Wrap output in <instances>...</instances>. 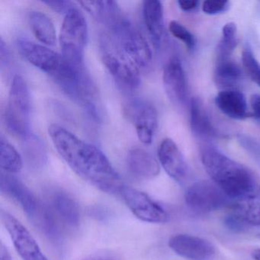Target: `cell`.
I'll list each match as a JSON object with an SVG mask.
<instances>
[{
  "mask_svg": "<svg viewBox=\"0 0 260 260\" xmlns=\"http://www.w3.org/2000/svg\"><path fill=\"white\" fill-rule=\"evenodd\" d=\"M83 260H120V258L118 255L111 252H103L91 255Z\"/></svg>",
  "mask_w": 260,
  "mask_h": 260,
  "instance_id": "cell-37",
  "label": "cell"
},
{
  "mask_svg": "<svg viewBox=\"0 0 260 260\" xmlns=\"http://www.w3.org/2000/svg\"><path fill=\"white\" fill-rule=\"evenodd\" d=\"M170 33L184 43L189 50L194 49L196 40L194 36L184 25L176 21H172L169 25Z\"/></svg>",
  "mask_w": 260,
  "mask_h": 260,
  "instance_id": "cell-31",
  "label": "cell"
},
{
  "mask_svg": "<svg viewBox=\"0 0 260 260\" xmlns=\"http://www.w3.org/2000/svg\"><path fill=\"white\" fill-rule=\"evenodd\" d=\"M111 29L114 43L138 69L150 66L152 62L150 45L136 27L121 19L111 26Z\"/></svg>",
  "mask_w": 260,
  "mask_h": 260,
  "instance_id": "cell-5",
  "label": "cell"
},
{
  "mask_svg": "<svg viewBox=\"0 0 260 260\" xmlns=\"http://www.w3.org/2000/svg\"><path fill=\"white\" fill-rule=\"evenodd\" d=\"M252 256L255 260H260V249L252 251Z\"/></svg>",
  "mask_w": 260,
  "mask_h": 260,
  "instance_id": "cell-39",
  "label": "cell"
},
{
  "mask_svg": "<svg viewBox=\"0 0 260 260\" xmlns=\"http://www.w3.org/2000/svg\"><path fill=\"white\" fill-rule=\"evenodd\" d=\"M164 89L173 104H185L188 98L186 77L181 60L173 57L166 64L162 74Z\"/></svg>",
  "mask_w": 260,
  "mask_h": 260,
  "instance_id": "cell-14",
  "label": "cell"
},
{
  "mask_svg": "<svg viewBox=\"0 0 260 260\" xmlns=\"http://www.w3.org/2000/svg\"><path fill=\"white\" fill-rule=\"evenodd\" d=\"M0 260H13L10 251L3 243H1V249H0Z\"/></svg>",
  "mask_w": 260,
  "mask_h": 260,
  "instance_id": "cell-38",
  "label": "cell"
},
{
  "mask_svg": "<svg viewBox=\"0 0 260 260\" xmlns=\"http://www.w3.org/2000/svg\"><path fill=\"white\" fill-rule=\"evenodd\" d=\"M178 4L184 12H193L199 7V3L196 0H179Z\"/></svg>",
  "mask_w": 260,
  "mask_h": 260,
  "instance_id": "cell-35",
  "label": "cell"
},
{
  "mask_svg": "<svg viewBox=\"0 0 260 260\" xmlns=\"http://www.w3.org/2000/svg\"><path fill=\"white\" fill-rule=\"evenodd\" d=\"M102 45L103 63L118 83L128 89L139 87L141 77L138 67L120 51L112 39H104Z\"/></svg>",
  "mask_w": 260,
  "mask_h": 260,
  "instance_id": "cell-6",
  "label": "cell"
},
{
  "mask_svg": "<svg viewBox=\"0 0 260 260\" xmlns=\"http://www.w3.org/2000/svg\"><path fill=\"white\" fill-rule=\"evenodd\" d=\"M0 188L3 194L17 202L28 217L32 215L40 201L30 191L29 188L16 176L10 173H2Z\"/></svg>",
  "mask_w": 260,
  "mask_h": 260,
  "instance_id": "cell-15",
  "label": "cell"
},
{
  "mask_svg": "<svg viewBox=\"0 0 260 260\" xmlns=\"http://www.w3.org/2000/svg\"><path fill=\"white\" fill-rule=\"evenodd\" d=\"M224 224L234 234H241L252 238H260V226L248 223L228 214L224 218Z\"/></svg>",
  "mask_w": 260,
  "mask_h": 260,
  "instance_id": "cell-29",
  "label": "cell"
},
{
  "mask_svg": "<svg viewBox=\"0 0 260 260\" xmlns=\"http://www.w3.org/2000/svg\"><path fill=\"white\" fill-rule=\"evenodd\" d=\"M143 16L152 42L156 48L162 44L165 32L164 7L159 0H146L143 4Z\"/></svg>",
  "mask_w": 260,
  "mask_h": 260,
  "instance_id": "cell-20",
  "label": "cell"
},
{
  "mask_svg": "<svg viewBox=\"0 0 260 260\" xmlns=\"http://www.w3.org/2000/svg\"><path fill=\"white\" fill-rule=\"evenodd\" d=\"M25 151L28 164L33 168L39 169L45 165L47 160L46 152L44 146L39 140L35 136H29L25 138Z\"/></svg>",
  "mask_w": 260,
  "mask_h": 260,
  "instance_id": "cell-28",
  "label": "cell"
},
{
  "mask_svg": "<svg viewBox=\"0 0 260 260\" xmlns=\"http://www.w3.org/2000/svg\"><path fill=\"white\" fill-rule=\"evenodd\" d=\"M0 164L5 173L14 174L22 170L23 160L16 148L4 136L0 138Z\"/></svg>",
  "mask_w": 260,
  "mask_h": 260,
  "instance_id": "cell-26",
  "label": "cell"
},
{
  "mask_svg": "<svg viewBox=\"0 0 260 260\" xmlns=\"http://www.w3.org/2000/svg\"><path fill=\"white\" fill-rule=\"evenodd\" d=\"M169 246L177 255L189 260H207L216 252L214 245L208 240L188 234L173 236Z\"/></svg>",
  "mask_w": 260,
  "mask_h": 260,
  "instance_id": "cell-13",
  "label": "cell"
},
{
  "mask_svg": "<svg viewBox=\"0 0 260 260\" xmlns=\"http://www.w3.org/2000/svg\"><path fill=\"white\" fill-rule=\"evenodd\" d=\"M238 43L237 25L234 22L226 23L222 29V38L217 46V62L231 60L233 51Z\"/></svg>",
  "mask_w": 260,
  "mask_h": 260,
  "instance_id": "cell-27",
  "label": "cell"
},
{
  "mask_svg": "<svg viewBox=\"0 0 260 260\" xmlns=\"http://www.w3.org/2000/svg\"><path fill=\"white\" fill-rule=\"evenodd\" d=\"M159 162L166 173L174 180L182 182L187 174V165L182 152L170 138L161 142L158 149Z\"/></svg>",
  "mask_w": 260,
  "mask_h": 260,
  "instance_id": "cell-16",
  "label": "cell"
},
{
  "mask_svg": "<svg viewBox=\"0 0 260 260\" xmlns=\"http://www.w3.org/2000/svg\"><path fill=\"white\" fill-rule=\"evenodd\" d=\"M28 22L36 39L47 46H54L57 42L54 23L45 13L32 11L28 15Z\"/></svg>",
  "mask_w": 260,
  "mask_h": 260,
  "instance_id": "cell-22",
  "label": "cell"
},
{
  "mask_svg": "<svg viewBox=\"0 0 260 260\" xmlns=\"http://www.w3.org/2000/svg\"><path fill=\"white\" fill-rule=\"evenodd\" d=\"M215 104L222 113L236 120L246 119L250 116L246 97L237 89H224L215 97Z\"/></svg>",
  "mask_w": 260,
  "mask_h": 260,
  "instance_id": "cell-19",
  "label": "cell"
},
{
  "mask_svg": "<svg viewBox=\"0 0 260 260\" xmlns=\"http://www.w3.org/2000/svg\"><path fill=\"white\" fill-rule=\"evenodd\" d=\"M17 47L25 60L41 71L49 74L54 80L60 77L69 65L62 55L28 39L22 38L18 39Z\"/></svg>",
  "mask_w": 260,
  "mask_h": 260,
  "instance_id": "cell-8",
  "label": "cell"
},
{
  "mask_svg": "<svg viewBox=\"0 0 260 260\" xmlns=\"http://www.w3.org/2000/svg\"><path fill=\"white\" fill-rule=\"evenodd\" d=\"M79 4L94 18L112 26L121 20L120 10L115 1H80Z\"/></svg>",
  "mask_w": 260,
  "mask_h": 260,
  "instance_id": "cell-23",
  "label": "cell"
},
{
  "mask_svg": "<svg viewBox=\"0 0 260 260\" xmlns=\"http://www.w3.org/2000/svg\"><path fill=\"white\" fill-rule=\"evenodd\" d=\"M237 140L240 145L247 151L255 160L260 162V143L251 137L245 135H239Z\"/></svg>",
  "mask_w": 260,
  "mask_h": 260,
  "instance_id": "cell-32",
  "label": "cell"
},
{
  "mask_svg": "<svg viewBox=\"0 0 260 260\" xmlns=\"http://www.w3.org/2000/svg\"><path fill=\"white\" fill-rule=\"evenodd\" d=\"M229 214L240 220L260 226V196L233 201Z\"/></svg>",
  "mask_w": 260,
  "mask_h": 260,
  "instance_id": "cell-24",
  "label": "cell"
},
{
  "mask_svg": "<svg viewBox=\"0 0 260 260\" xmlns=\"http://www.w3.org/2000/svg\"><path fill=\"white\" fill-rule=\"evenodd\" d=\"M231 7L226 0H207L202 5V10L208 15H216L228 11Z\"/></svg>",
  "mask_w": 260,
  "mask_h": 260,
  "instance_id": "cell-33",
  "label": "cell"
},
{
  "mask_svg": "<svg viewBox=\"0 0 260 260\" xmlns=\"http://www.w3.org/2000/svg\"><path fill=\"white\" fill-rule=\"evenodd\" d=\"M259 4H260V3H259Z\"/></svg>",
  "mask_w": 260,
  "mask_h": 260,
  "instance_id": "cell-40",
  "label": "cell"
},
{
  "mask_svg": "<svg viewBox=\"0 0 260 260\" xmlns=\"http://www.w3.org/2000/svg\"><path fill=\"white\" fill-rule=\"evenodd\" d=\"M46 203L59 222L69 228H79L81 221L80 207L74 198L59 188L46 191Z\"/></svg>",
  "mask_w": 260,
  "mask_h": 260,
  "instance_id": "cell-12",
  "label": "cell"
},
{
  "mask_svg": "<svg viewBox=\"0 0 260 260\" xmlns=\"http://www.w3.org/2000/svg\"><path fill=\"white\" fill-rule=\"evenodd\" d=\"M201 158L205 171L213 182L232 200L260 196V185L253 174L215 147H204Z\"/></svg>",
  "mask_w": 260,
  "mask_h": 260,
  "instance_id": "cell-2",
  "label": "cell"
},
{
  "mask_svg": "<svg viewBox=\"0 0 260 260\" xmlns=\"http://www.w3.org/2000/svg\"><path fill=\"white\" fill-rule=\"evenodd\" d=\"M119 194L129 209L140 220L154 223L168 221L169 214L165 209L146 193L122 185Z\"/></svg>",
  "mask_w": 260,
  "mask_h": 260,
  "instance_id": "cell-9",
  "label": "cell"
},
{
  "mask_svg": "<svg viewBox=\"0 0 260 260\" xmlns=\"http://www.w3.org/2000/svg\"><path fill=\"white\" fill-rule=\"evenodd\" d=\"M187 206L196 213L206 214L230 206L233 201L214 182L202 180L193 183L185 191Z\"/></svg>",
  "mask_w": 260,
  "mask_h": 260,
  "instance_id": "cell-7",
  "label": "cell"
},
{
  "mask_svg": "<svg viewBox=\"0 0 260 260\" xmlns=\"http://www.w3.org/2000/svg\"><path fill=\"white\" fill-rule=\"evenodd\" d=\"M48 133L60 156L79 176L102 191L119 194L120 176L98 147L59 124H51Z\"/></svg>",
  "mask_w": 260,
  "mask_h": 260,
  "instance_id": "cell-1",
  "label": "cell"
},
{
  "mask_svg": "<svg viewBox=\"0 0 260 260\" xmlns=\"http://www.w3.org/2000/svg\"><path fill=\"white\" fill-rule=\"evenodd\" d=\"M250 103L253 116L260 121V95L255 94L252 95Z\"/></svg>",
  "mask_w": 260,
  "mask_h": 260,
  "instance_id": "cell-36",
  "label": "cell"
},
{
  "mask_svg": "<svg viewBox=\"0 0 260 260\" xmlns=\"http://www.w3.org/2000/svg\"><path fill=\"white\" fill-rule=\"evenodd\" d=\"M30 112L31 102L26 82L21 76L16 75L12 80L6 109L8 130L23 139L29 136Z\"/></svg>",
  "mask_w": 260,
  "mask_h": 260,
  "instance_id": "cell-4",
  "label": "cell"
},
{
  "mask_svg": "<svg viewBox=\"0 0 260 260\" xmlns=\"http://www.w3.org/2000/svg\"><path fill=\"white\" fill-rule=\"evenodd\" d=\"M135 124L138 139L146 145L153 142L158 125V115L153 105L143 101H132L125 109Z\"/></svg>",
  "mask_w": 260,
  "mask_h": 260,
  "instance_id": "cell-11",
  "label": "cell"
},
{
  "mask_svg": "<svg viewBox=\"0 0 260 260\" xmlns=\"http://www.w3.org/2000/svg\"><path fill=\"white\" fill-rule=\"evenodd\" d=\"M242 71L235 62L231 60L217 62L214 71V81L219 87L234 89L242 79Z\"/></svg>",
  "mask_w": 260,
  "mask_h": 260,
  "instance_id": "cell-25",
  "label": "cell"
},
{
  "mask_svg": "<svg viewBox=\"0 0 260 260\" xmlns=\"http://www.w3.org/2000/svg\"><path fill=\"white\" fill-rule=\"evenodd\" d=\"M190 124L193 134L198 138L210 139L219 135L199 97H193L190 102Z\"/></svg>",
  "mask_w": 260,
  "mask_h": 260,
  "instance_id": "cell-21",
  "label": "cell"
},
{
  "mask_svg": "<svg viewBox=\"0 0 260 260\" xmlns=\"http://www.w3.org/2000/svg\"><path fill=\"white\" fill-rule=\"evenodd\" d=\"M35 226L54 246L62 243V234L59 220L46 202L40 201L37 209L28 217Z\"/></svg>",
  "mask_w": 260,
  "mask_h": 260,
  "instance_id": "cell-17",
  "label": "cell"
},
{
  "mask_svg": "<svg viewBox=\"0 0 260 260\" xmlns=\"http://www.w3.org/2000/svg\"><path fill=\"white\" fill-rule=\"evenodd\" d=\"M127 166L129 171L135 177L150 179L159 173V165L156 158L142 148H134L127 153Z\"/></svg>",
  "mask_w": 260,
  "mask_h": 260,
  "instance_id": "cell-18",
  "label": "cell"
},
{
  "mask_svg": "<svg viewBox=\"0 0 260 260\" xmlns=\"http://www.w3.org/2000/svg\"><path fill=\"white\" fill-rule=\"evenodd\" d=\"M44 4L48 6V7L52 9L54 11L57 12L59 13H68L71 9L74 8L73 3L70 1H63V0H47L44 1Z\"/></svg>",
  "mask_w": 260,
  "mask_h": 260,
  "instance_id": "cell-34",
  "label": "cell"
},
{
  "mask_svg": "<svg viewBox=\"0 0 260 260\" xmlns=\"http://www.w3.org/2000/svg\"><path fill=\"white\" fill-rule=\"evenodd\" d=\"M89 32L86 19L74 7L65 14L60 34L62 57L72 66L83 68L84 51Z\"/></svg>",
  "mask_w": 260,
  "mask_h": 260,
  "instance_id": "cell-3",
  "label": "cell"
},
{
  "mask_svg": "<svg viewBox=\"0 0 260 260\" xmlns=\"http://www.w3.org/2000/svg\"><path fill=\"white\" fill-rule=\"evenodd\" d=\"M243 68L249 78L260 87V63L255 58L249 45H246L242 53Z\"/></svg>",
  "mask_w": 260,
  "mask_h": 260,
  "instance_id": "cell-30",
  "label": "cell"
},
{
  "mask_svg": "<svg viewBox=\"0 0 260 260\" xmlns=\"http://www.w3.org/2000/svg\"><path fill=\"white\" fill-rule=\"evenodd\" d=\"M1 220L22 260H48L29 231L14 216L2 210Z\"/></svg>",
  "mask_w": 260,
  "mask_h": 260,
  "instance_id": "cell-10",
  "label": "cell"
}]
</instances>
